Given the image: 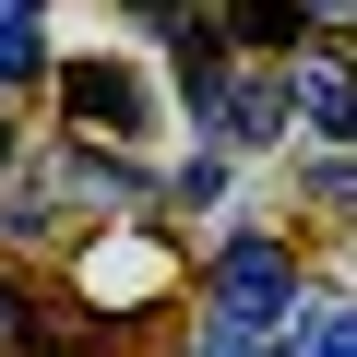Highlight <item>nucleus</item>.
I'll list each match as a JSON object with an SVG mask.
<instances>
[{
  "mask_svg": "<svg viewBox=\"0 0 357 357\" xmlns=\"http://www.w3.org/2000/svg\"><path fill=\"white\" fill-rule=\"evenodd\" d=\"M286 298H298V274H286L274 238H227L215 250V333H262V321H286Z\"/></svg>",
  "mask_w": 357,
  "mask_h": 357,
  "instance_id": "f257e3e1",
  "label": "nucleus"
},
{
  "mask_svg": "<svg viewBox=\"0 0 357 357\" xmlns=\"http://www.w3.org/2000/svg\"><path fill=\"white\" fill-rule=\"evenodd\" d=\"M60 96H72V119H84V131H143V84H131L119 60H84V72H60Z\"/></svg>",
  "mask_w": 357,
  "mask_h": 357,
  "instance_id": "f03ea898",
  "label": "nucleus"
},
{
  "mask_svg": "<svg viewBox=\"0 0 357 357\" xmlns=\"http://www.w3.org/2000/svg\"><path fill=\"white\" fill-rule=\"evenodd\" d=\"M286 96L321 119V131H357V72L333 60V48H298V72H286Z\"/></svg>",
  "mask_w": 357,
  "mask_h": 357,
  "instance_id": "7ed1b4c3",
  "label": "nucleus"
},
{
  "mask_svg": "<svg viewBox=\"0 0 357 357\" xmlns=\"http://www.w3.org/2000/svg\"><path fill=\"white\" fill-rule=\"evenodd\" d=\"M238 36H250V48H286V36H298V0H250Z\"/></svg>",
  "mask_w": 357,
  "mask_h": 357,
  "instance_id": "20e7f679",
  "label": "nucleus"
},
{
  "mask_svg": "<svg viewBox=\"0 0 357 357\" xmlns=\"http://www.w3.org/2000/svg\"><path fill=\"white\" fill-rule=\"evenodd\" d=\"M36 84V24H0V96Z\"/></svg>",
  "mask_w": 357,
  "mask_h": 357,
  "instance_id": "39448f33",
  "label": "nucleus"
},
{
  "mask_svg": "<svg viewBox=\"0 0 357 357\" xmlns=\"http://www.w3.org/2000/svg\"><path fill=\"white\" fill-rule=\"evenodd\" d=\"M321 357H357V310H321Z\"/></svg>",
  "mask_w": 357,
  "mask_h": 357,
  "instance_id": "423d86ee",
  "label": "nucleus"
},
{
  "mask_svg": "<svg viewBox=\"0 0 357 357\" xmlns=\"http://www.w3.org/2000/svg\"><path fill=\"white\" fill-rule=\"evenodd\" d=\"M13 321H24V298H13V286H0V333H13Z\"/></svg>",
  "mask_w": 357,
  "mask_h": 357,
  "instance_id": "0eeeda50",
  "label": "nucleus"
},
{
  "mask_svg": "<svg viewBox=\"0 0 357 357\" xmlns=\"http://www.w3.org/2000/svg\"><path fill=\"white\" fill-rule=\"evenodd\" d=\"M0 155H13V119H0Z\"/></svg>",
  "mask_w": 357,
  "mask_h": 357,
  "instance_id": "6e6552de",
  "label": "nucleus"
}]
</instances>
